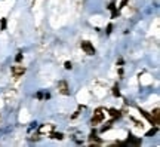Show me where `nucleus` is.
Returning <instances> with one entry per match:
<instances>
[{
  "label": "nucleus",
  "instance_id": "nucleus-10",
  "mask_svg": "<svg viewBox=\"0 0 160 147\" xmlns=\"http://www.w3.org/2000/svg\"><path fill=\"white\" fill-rule=\"evenodd\" d=\"M49 137H50V138H53V140H62V138H64V135H62L61 132H58V134H56V132H52Z\"/></svg>",
  "mask_w": 160,
  "mask_h": 147
},
{
  "label": "nucleus",
  "instance_id": "nucleus-4",
  "mask_svg": "<svg viewBox=\"0 0 160 147\" xmlns=\"http://www.w3.org/2000/svg\"><path fill=\"white\" fill-rule=\"evenodd\" d=\"M58 91H59L61 94H64V95H68V94H70V89H68V85H67L65 80H61V82L58 83Z\"/></svg>",
  "mask_w": 160,
  "mask_h": 147
},
{
  "label": "nucleus",
  "instance_id": "nucleus-5",
  "mask_svg": "<svg viewBox=\"0 0 160 147\" xmlns=\"http://www.w3.org/2000/svg\"><path fill=\"white\" fill-rule=\"evenodd\" d=\"M24 73H25V69H24L22 66H13V67H12V74H13L15 77H19V76H22Z\"/></svg>",
  "mask_w": 160,
  "mask_h": 147
},
{
  "label": "nucleus",
  "instance_id": "nucleus-2",
  "mask_svg": "<svg viewBox=\"0 0 160 147\" xmlns=\"http://www.w3.org/2000/svg\"><path fill=\"white\" fill-rule=\"evenodd\" d=\"M80 46H81V49L84 51V54H87V55H93V54H95V48H93V45H92L90 42L83 40V42L80 43Z\"/></svg>",
  "mask_w": 160,
  "mask_h": 147
},
{
  "label": "nucleus",
  "instance_id": "nucleus-15",
  "mask_svg": "<svg viewBox=\"0 0 160 147\" xmlns=\"http://www.w3.org/2000/svg\"><path fill=\"white\" fill-rule=\"evenodd\" d=\"M64 67H65V69H67V70H70V69H71V67H73V66H71V63H70V61H67V63H65V64H64Z\"/></svg>",
  "mask_w": 160,
  "mask_h": 147
},
{
  "label": "nucleus",
  "instance_id": "nucleus-13",
  "mask_svg": "<svg viewBox=\"0 0 160 147\" xmlns=\"http://www.w3.org/2000/svg\"><path fill=\"white\" fill-rule=\"evenodd\" d=\"M0 28H1V30H6V19H4V18L0 19Z\"/></svg>",
  "mask_w": 160,
  "mask_h": 147
},
{
  "label": "nucleus",
  "instance_id": "nucleus-16",
  "mask_svg": "<svg viewBox=\"0 0 160 147\" xmlns=\"http://www.w3.org/2000/svg\"><path fill=\"white\" fill-rule=\"evenodd\" d=\"M15 60H16V61H18V63H19V61H21V60H22V54H18V55H16V57H15Z\"/></svg>",
  "mask_w": 160,
  "mask_h": 147
},
{
  "label": "nucleus",
  "instance_id": "nucleus-14",
  "mask_svg": "<svg viewBox=\"0 0 160 147\" xmlns=\"http://www.w3.org/2000/svg\"><path fill=\"white\" fill-rule=\"evenodd\" d=\"M113 94H114L116 97H119V95H120V92H119V88H117V86H114V88H113Z\"/></svg>",
  "mask_w": 160,
  "mask_h": 147
},
{
  "label": "nucleus",
  "instance_id": "nucleus-12",
  "mask_svg": "<svg viewBox=\"0 0 160 147\" xmlns=\"http://www.w3.org/2000/svg\"><path fill=\"white\" fill-rule=\"evenodd\" d=\"M156 132H157V128H151V129H150V131H148L145 135H147V137H151V135H154Z\"/></svg>",
  "mask_w": 160,
  "mask_h": 147
},
{
  "label": "nucleus",
  "instance_id": "nucleus-7",
  "mask_svg": "<svg viewBox=\"0 0 160 147\" xmlns=\"http://www.w3.org/2000/svg\"><path fill=\"white\" fill-rule=\"evenodd\" d=\"M139 113H141V114H142V116H144V117H145V119L151 123V125H156V123H154V119L151 117V114H150V113H147V111L142 110V109H139Z\"/></svg>",
  "mask_w": 160,
  "mask_h": 147
},
{
  "label": "nucleus",
  "instance_id": "nucleus-9",
  "mask_svg": "<svg viewBox=\"0 0 160 147\" xmlns=\"http://www.w3.org/2000/svg\"><path fill=\"white\" fill-rule=\"evenodd\" d=\"M53 129V125H43L40 126V132H50Z\"/></svg>",
  "mask_w": 160,
  "mask_h": 147
},
{
  "label": "nucleus",
  "instance_id": "nucleus-8",
  "mask_svg": "<svg viewBox=\"0 0 160 147\" xmlns=\"http://www.w3.org/2000/svg\"><path fill=\"white\" fill-rule=\"evenodd\" d=\"M108 114H110L111 117H114V119H116V117H120V116H121V111L116 110V109H110V110H108Z\"/></svg>",
  "mask_w": 160,
  "mask_h": 147
},
{
  "label": "nucleus",
  "instance_id": "nucleus-1",
  "mask_svg": "<svg viewBox=\"0 0 160 147\" xmlns=\"http://www.w3.org/2000/svg\"><path fill=\"white\" fill-rule=\"evenodd\" d=\"M104 119H105V110L99 107V109H96V110H95L93 117H92V120H90V122H92V125H98V123H101Z\"/></svg>",
  "mask_w": 160,
  "mask_h": 147
},
{
  "label": "nucleus",
  "instance_id": "nucleus-11",
  "mask_svg": "<svg viewBox=\"0 0 160 147\" xmlns=\"http://www.w3.org/2000/svg\"><path fill=\"white\" fill-rule=\"evenodd\" d=\"M111 125H113V122H108V123H105V126L101 129V132H105V131H108V129L111 128Z\"/></svg>",
  "mask_w": 160,
  "mask_h": 147
},
{
  "label": "nucleus",
  "instance_id": "nucleus-6",
  "mask_svg": "<svg viewBox=\"0 0 160 147\" xmlns=\"http://www.w3.org/2000/svg\"><path fill=\"white\" fill-rule=\"evenodd\" d=\"M151 117L154 119V123H156V125H159V123H160V110H159V107H156V109L153 110Z\"/></svg>",
  "mask_w": 160,
  "mask_h": 147
},
{
  "label": "nucleus",
  "instance_id": "nucleus-3",
  "mask_svg": "<svg viewBox=\"0 0 160 147\" xmlns=\"http://www.w3.org/2000/svg\"><path fill=\"white\" fill-rule=\"evenodd\" d=\"M119 144H121V146H124V144H129V146H139V144H141V138H135L133 135L129 134L127 141H126V143H119Z\"/></svg>",
  "mask_w": 160,
  "mask_h": 147
},
{
  "label": "nucleus",
  "instance_id": "nucleus-17",
  "mask_svg": "<svg viewBox=\"0 0 160 147\" xmlns=\"http://www.w3.org/2000/svg\"><path fill=\"white\" fill-rule=\"evenodd\" d=\"M126 3H127V0H123V1H121V4H120L119 7H120V9H121V7H124V4H126Z\"/></svg>",
  "mask_w": 160,
  "mask_h": 147
}]
</instances>
